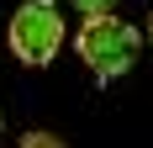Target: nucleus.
<instances>
[{
  "label": "nucleus",
  "mask_w": 153,
  "mask_h": 148,
  "mask_svg": "<svg viewBox=\"0 0 153 148\" xmlns=\"http://www.w3.org/2000/svg\"><path fill=\"white\" fill-rule=\"evenodd\" d=\"M74 48L79 58H85V69L100 79V85H111V79H122L132 64H137L143 53V32L132 27V21H122V16H85V27L74 32Z\"/></svg>",
  "instance_id": "nucleus-1"
},
{
  "label": "nucleus",
  "mask_w": 153,
  "mask_h": 148,
  "mask_svg": "<svg viewBox=\"0 0 153 148\" xmlns=\"http://www.w3.org/2000/svg\"><path fill=\"white\" fill-rule=\"evenodd\" d=\"M5 43H11V53L21 64H32V69L53 64L58 48H63V11H58V0H27V5L11 16Z\"/></svg>",
  "instance_id": "nucleus-2"
},
{
  "label": "nucleus",
  "mask_w": 153,
  "mask_h": 148,
  "mask_svg": "<svg viewBox=\"0 0 153 148\" xmlns=\"http://www.w3.org/2000/svg\"><path fill=\"white\" fill-rule=\"evenodd\" d=\"M21 148H69L58 132H48V127H32V132H21Z\"/></svg>",
  "instance_id": "nucleus-3"
},
{
  "label": "nucleus",
  "mask_w": 153,
  "mask_h": 148,
  "mask_svg": "<svg viewBox=\"0 0 153 148\" xmlns=\"http://www.w3.org/2000/svg\"><path fill=\"white\" fill-rule=\"evenodd\" d=\"M69 5H74L79 16H111L116 11V0H69Z\"/></svg>",
  "instance_id": "nucleus-4"
},
{
  "label": "nucleus",
  "mask_w": 153,
  "mask_h": 148,
  "mask_svg": "<svg viewBox=\"0 0 153 148\" xmlns=\"http://www.w3.org/2000/svg\"><path fill=\"white\" fill-rule=\"evenodd\" d=\"M148 43H153V11H148Z\"/></svg>",
  "instance_id": "nucleus-5"
},
{
  "label": "nucleus",
  "mask_w": 153,
  "mask_h": 148,
  "mask_svg": "<svg viewBox=\"0 0 153 148\" xmlns=\"http://www.w3.org/2000/svg\"><path fill=\"white\" fill-rule=\"evenodd\" d=\"M0 127H5V117H0Z\"/></svg>",
  "instance_id": "nucleus-6"
}]
</instances>
